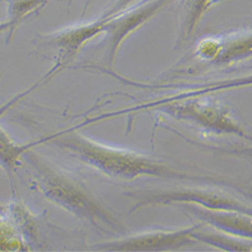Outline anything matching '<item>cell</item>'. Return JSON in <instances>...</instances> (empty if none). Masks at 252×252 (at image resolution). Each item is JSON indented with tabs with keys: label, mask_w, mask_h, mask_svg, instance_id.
I'll return each mask as SVG.
<instances>
[{
	"label": "cell",
	"mask_w": 252,
	"mask_h": 252,
	"mask_svg": "<svg viewBox=\"0 0 252 252\" xmlns=\"http://www.w3.org/2000/svg\"><path fill=\"white\" fill-rule=\"evenodd\" d=\"M41 142H51L91 169L117 180L135 181L150 178L199 186L225 187L242 192L238 185L226 179L188 173L164 161L125 149L113 148L74 131L58 132L41 138Z\"/></svg>",
	"instance_id": "6da1fadb"
},
{
	"label": "cell",
	"mask_w": 252,
	"mask_h": 252,
	"mask_svg": "<svg viewBox=\"0 0 252 252\" xmlns=\"http://www.w3.org/2000/svg\"><path fill=\"white\" fill-rule=\"evenodd\" d=\"M24 158L32 167L34 188L47 200L98 229L107 228L117 234L124 232L123 224L83 182L58 169L32 150Z\"/></svg>",
	"instance_id": "7a4b0ae2"
},
{
	"label": "cell",
	"mask_w": 252,
	"mask_h": 252,
	"mask_svg": "<svg viewBox=\"0 0 252 252\" xmlns=\"http://www.w3.org/2000/svg\"><path fill=\"white\" fill-rule=\"evenodd\" d=\"M169 117L197 126L213 135H233L250 140L249 132L219 100L196 97L166 103L158 107Z\"/></svg>",
	"instance_id": "3957f363"
},
{
	"label": "cell",
	"mask_w": 252,
	"mask_h": 252,
	"mask_svg": "<svg viewBox=\"0 0 252 252\" xmlns=\"http://www.w3.org/2000/svg\"><path fill=\"white\" fill-rule=\"evenodd\" d=\"M123 195L133 200L134 204L131 211L154 206L196 205L207 209L235 211L252 216L250 206L218 191L217 189H205V187L185 188L173 190L125 192Z\"/></svg>",
	"instance_id": "277c9868"
},
{
	"label": "cell",
	"mask_w": 252,
	"mask_h": 252,
	"mask_svg": "<svg viewBox=\"0 0 252 252\" xmlns=\"http://www.w3.org/2000/svg\"><path fill=\"white\" fill-rule=\"evenodd\" d=\"M172 0H142L128 8L105 18L103 26L105 61L113 67L118 50L132 32L157 15Z\"/></svg>",
	"instance_id": "5b68a950"
},
{
	"label": "cell",
	"mask_w": 252,
	"mask_h": 252,
	"mask_svg": "<svg viewBox=\"0 0 252 252\" xmlns=\"http://www.w3.org/2000/svg\"><path fill=\"white\" fill-rule=\"evenodd\" d=\"M104 24L105 18L100 17L93 23L76 25L47 34H37L34 37V45L38 49L55 52V64L50 74L54 77L64 70L88 41L102 34Z\"/></svg>",
	"instance_id": "8992f818"
},
{
	"label": "cell",
	"mask_w": 252,
	"mask_h": 252,
	"mask_svg": "<svg viewBox=\"0 0 252 252\" xmlns=\"http://www.w3.org/2000/svg\"><path fill=\"white\" fill-rule=\"evenodd\" d=\"M200 226H203V224L198 222L190 227L177 230L149 231V232H142L119 239L100 242L95 244L94 248L103 251L133 252L175 250L196 243L192 237V233Z\"/></svg>",
	"instance_id": "52a82bcc"
},
{
	"label": "cell",
	"mask_w": 252,
	"mask_h": 252,
	"mask_svg": "<svg viewBox=\"0 0 252 252\" xmlns=\"http://www.w3.org/2000/svg\"><path fill=\"white\" fill-rule=\"evenodd\" d=\"M184 213H189L203 225L219 232L235 237L252 238V218L250 215L226 210H212L196 205H179Z\"/></svg>",
	"instance_id": "ba28073f"
},
{
	"label": "cell",
	"mask_w": 252,
	"mask_h": 252,
	"mask_svg": "<svg viewBox=\"0 0 252 252\" xmlns=\"http://www.w3.org/2000/svg\"><path fill=\"white\" fill-rule=\"evenodd\" d=\"M220 1L223 0H180L176 49L182 48L192 37L205 13Z\"/></svg>",
	"instance_id": "9c48e42d"
},
{
	"label": "cell",
	"mask_w": 252,
	"mask_h": 252,
	"mask_svg": "<svg viewBox=\"0 0 252 252\" xmlns=\"http://www.w3.org/2000/svg\"><path fill=\"white\" fill-rule=\"evenodd\" d=\"M251 55V31L234 32L221 38V47L212 65L220 67L230 66L235 63L250 59Z\"/></svg>",
	"instance_id": "30bf717a"
},
{
	"label": "cell",
	"mask_w": 252,
	"mask_h": 252,
	"mask_svg": "<svg viewBox=\"0 0 252 252\" xmlns=\"http://www.w3.org/2000/svg\"><path fill=\"white\" fill-rule=\"evenodd\" d=\"M12 105V102H8L4 106L0 108V116H1L8 107ZM41 143V140H36L33 142L19 144L12 140L9 135L0 127V165L7 172V174L12 175L17 165L20 163V158H24L25 154L30 150H32L34 146Z\"/></svg>",
	"instance_id": "8fae6325"
},
{
	"label": "cell",
	"mask_w": 252,
	"mask_h": 252,
	"mask_svg": "<svg viewBox=\"0 0 252 252\" xmlns=\"http://www.w3.org/2000/svg\"><path fill=\"white\" fill-rule=\"evenodd\" d=\"M51 0H6L7 3V31L5 36L6 45L10 44L11 39L18 27L27 18L33 14H37ZM71 1V0H65Z\"/></svg>",
	"instance_id": "7c38bea8"
},
{
	"label": "cell",
	"mask_w": 252,
	"mask_h": 252,
	"mask_svg": "<svg viewBox=\"0 0 252 252\" xmlns=\"http://www.w3.org/2000/svg\"><path fill=\"white\" fill-rule=\"evenodd\" d=\"M204 226V225H203ZM203 226L195 229L192 237L196 242L208 244L224 251H251V240L228 235L219 231L203 230Z\"/></svg>",
	"instance_id": "4fadbf2b"
},
{
	"label": "cell",
	"mask_w": 252,
	"mask_h": 252,
	"mask_svg": "<svg viewBox=\"0 0 252 252\" xmlns=\"http://www.w3.org/2000/svg\"><path fill=\"white\" fill-rule=\"evenodd\" d=\"M221 47V38L207 37L202 39L196 48V55L199 59L212 64Z\"/></svg>",
	"instance_id": "5bb4252c"
},
{
	"label": "cell",
	"mask_w": 252,
	"mask_h": 252,
	"mask_svg": "<svg viewBox=\"0 0 252 252\" xmlns=\"http://www.w3.org/2000/svg\"><path fill=\"white\" fill-rule=\"evenodd\" d=\"M137 2H139V0H115V1H113L109 5V7L106 8L101 17H108L110 15L118 13Z\"/></svg>",
	"instance_id": "9a60e30c"
},
{
	"label": "cell",
	"mask_w": 252,
	"mask_h": 252,
	"mask_svg": "<svg viewBox=\"0 0 252 252\" xmlns=\"http://www.w3.org/2000/svg\"><path fill=\"white\" fill-rule=\"evenodd\" d=\"M94 0H84V4H83V11H82V16L86 13L87 9L89 8V6L93 3Z\"/></svg>",
	"instance_id": "2e32d148"
},
{
	"label": "cell",
	"mask_w": 252,
	"mask_h": 252,
	"mask_svg": "<svg viewBox=\"0 0 252 252\" xmlns=\"http://www.w3.org/2000/svg\"><path fill=\"white\" fill-rule=\"evenodd\" d=\"M7 28H8V25H7V22H6V20H4V22H1V23H0V33L6 32Z\"/></svg>",
	"instance_id": "e0dca14e"
},
{
	"label": "cell",
	"mask_w": 252,
	"mask_h": 252,
	"mask_svg": "<svg viewBox=\"0 0 252 252\" xmlns=\"http://www.w3.org/2000/svg\"><path fill=\"white\" fill-rule=\"evenodd\" d=\"M0 1H6V0H0Z\"/></svg>",
	"instance_id": "ac0fdd59"
}]
</instances>
